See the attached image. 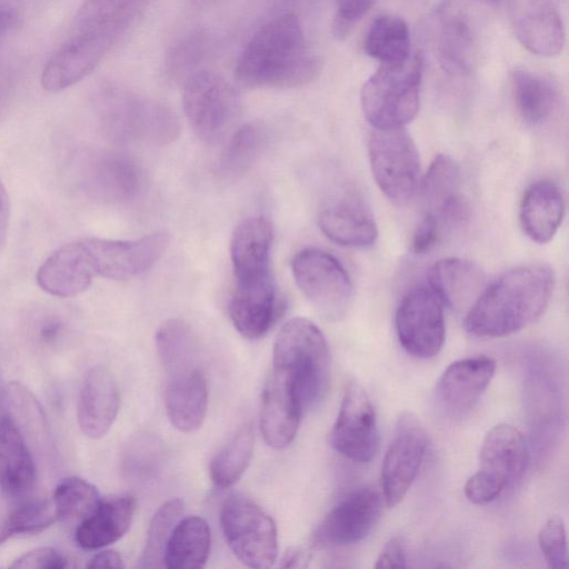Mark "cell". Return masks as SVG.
Instances as JSON below:
<instances>
[{
    "label": "cell",
    "mask_w": 569,
    "mask_h": 569,
    "mask_svg": "<svg viewBox=\"0 0 569 569\" xmlns=\"http://www.w3.org/2000/svg\"><path fill=\"white\" fill-rule=\"evenodd\" d=\"M162 455V446L157 438L139 435L124 449L123 470L134 479H150L158 471Z\"/></svg>",
    "instance_id": "obj_43"
},
{
    "label": "cell",
    "mask_w": 569,
    "mask_h": 569,
    "mask_svg": "<svg viewBox=\"0 0 569 569\" xmlns=\"http://www.w3.org/2000/svg\"><path fill=\"white\" fill-rule=\"evenodd\" d=\"M64 325L60 317L54 315L42 316L37 325V336L43 343L56 342L63 331Z\"/></svg>",
    "instance_id": "obj_50"
},
{
    "label": "cell",
    "mask_w": 569,
    "mask_h": 569,
    "mask_svg": "<svg viewBox=\"0 0 569 569\" xmlns=\"http://www.w3.org/2000/svg\"><path fill=\"white\" fill-rule=\"evenodd\" d=\"M427 442V431L419 417L409 411L401 413L381 466L387 507L397 506L406 497L422 465Z\"/></svg>",
    "instance_id": "obj_11"
},
{
    "label": "cell",
    "mask_w": 569,
    "mask_h": 569,
    "mask_svg": "<svg viewBox=\"0 0 569 569\" xmlns=\"http://www.w3.org/2000/svg\"><path fill=\"white\" fill-rule=\"evenodd\" d=\"M443 230L430 216L423 214L417 224L412 237V250L415 253H423L430 250L442 237Z\"/></svg>",
    "instance_id": "obj_48"
},
{
    "label": "cell",
    "mask_w": 569,
    "mask_h": 569,
    "mask_svg": "<svg viewBox=\"0 0 569 569\" xmlns=\"http://www.w3.org/2000/svg\"><path fill=\"white\" fill-rule=\"evenodd\" d=\"M182 104L194 132L208 142L222 139L240 113V97L236 88L211 71H198L187 79Z\"/></svg>",
    "instance_id": "obj_9"
},
{
    "label": "cell",
    "mask_w": 569,
    "mask_h": 569,
    "mask_svg": "<svg viewBox=\"0 0 569 569\" xmlns=\"http://www.w3.org/2000/svg\"><path fill=\"white\" fill-rule=\"evenodd\" d=\"M36 482L33 450L20 431L0 416V488L9 498L28 495Z\"/></svg>",
    "instance_id": "obj_30"
},
{
    "label": "cell",
    "mask_w": 569,
    "mask_h": 569,
    "mask_svg": "<svg viewBox=\"0 0 569 569\" xmlns=\"http://www.w3.org/2000/svg\"><path fill=\"white\" fill-rule=\"evenodd\" d=\"M495 371V360L486 356L453 361L437 381L435 391L439 405L448 413L467 412L485 393Z\"/></svg>",
    "instance_id": "obj_20"
},
{
    "label": "cell",
    "mask_w": 569,
    "mask_h": 569,
    "mask_svg": "<svg viewBox=\"0 0 569 569\" xmlns=\"http://www.w3.org/2000/svg\"><path fill=\"white\" fill-rule=\"evenodd\" d=\"M406 546L400 536H393L380 551L375 568H406Z\"/></svg>",
    "instance_id": "obj_49"
},
{
    "label": "cell",
    "mask_w": 569,
    "mask_h": 569,
    "mask_svg": "<svg viewBox=\"0 0 569 569\" xmlns=\"http://www.w3.org/2000/svg\"><path fill=\"white\" fill-rule=\"evenodd\" d=\"M223 536L237 558L250 568L271 567L278 556L273 519L254 501L232 496L220 512Z\"/></svg>",
    "instance_id": "obj_8"
},
{
    "label": "cell",
    "mask_w": 569,
    "mask_h": 569,
    "mask_svg": "<svg viewBox=\"0 0 569 569\" xmlns=\"http://www.w3.org/2000/svg\"><path fill=\"white\" fill-rule=\"evenodd\" d=\"M96 272L82 240L61 246L37 271V283L47 293L70 298L84 292Z\"/></svg>",
    "instance_id": "obj_23"
},
{
    "label": "cell",
    "mask_w": 569,
    "mask_h": 569,
    "mask_svg": "<svg viewBox=\"0 0 569 569\" xmlns=\"http://www.w3.org/2000/svg\"><path fill=\"white\" fill-rule=\"evenodd\" d=\"M254 448V433L250 422L242 425L230 441L210 462L213 483L226 488L234 485L248 468Z\"/></svg>",
    "instance_id": "obj_38"
},
{
    "label": "cell",
    "mask_w": 569,
    "mask_h": 569,
    "mask_svg": "<svg viewBox=\"0 0 569 569\" xmlns=\"http://www.w3.org/2000/svg\"><path fill=\"white\" fill-rule=\"evenodd\" d=\"M96 107L103 131L113 141L167 143L179 133L178 118L169 107L120 87L102 88Z\"/></svg>",
    "instance_id": "obj_4"
},
{
    "label": "cell",
    "mask_w": 569,
    "mask_h": 569,
    "mask_svg": "<svg viewBox=\"0 0 569 569\" xmlns=\"http://www.w3.org/2000/svg\"><path fill=\"white\" fill-rule=\"evenodd\" d=\"M382 493L361 487L340 500L321 520L313 541L323 547H342L363 540L382 512Z\"/></svg>",
    "instance_id": "obj_15"
},
{
    "label": "cell",
    "mask_w": 569,
    "mask_h": 569,
    "mask_svg": "<svg viewBox=\"0 0 569 569\" xmlns=\"http://www.w3.org/2000/svg\"><path fill=\"white\" fill-rule=\"evenodd\" d=\"M84 184L94 197L110 202H128L141 191L143 174L130 157L104 153L88 163Z\"/></svg>",
    "instance_id": "obj_24"
},
{
    "label": "cell",
    "mask_w": 569,
    "mask_h": 569,
    "mask_svg": "<svg viewBox=\"0 0 569 569\" xmlns=\"http://www.w3.org/2000/svg\"><path fill=\"white\" fill-rule=\"evenodd\" d=\"M421 198L425 214L432 217L443 231L467 219L460 169L452 158L447 154L435 157L422 179Z\"/></svg>",
    "instance_id": "obj_19"
},
{
    "label": "cell",
    "mask_w": 569,
    "mask_h": 569,
    "mask_svg": "<svg viewBox=\"0 0 569 569\" xmlns=\"http://www.w3.org/2000/svg\"><path fill=\"white\" fill-rule=\"evenodd\" d=\"M376 0H338V12L333 21V33L338 38L346 37L352 26L366 14Z\"/></svg>",
    "instance_id": "obj_47"
},
{
    "label": "cell",
    "mask_w": 569,
    "mask_h": 569,
    "mask_svg": "<svg viewBox=\"0 0 569 569\" xmlns=\"http://www.w3.org/2000/svg\"><path fill=\"white\" fill-rule=\"evenodd\" d=\"M97 276L128 280L148 271L167 250L170 238L154 232L134 240L82 239Z\"/></svg>",
    "instance_id": "obj_14"
},
{
    "label": "cell",
    "mask_w": 569,
    "mask_h": 569,
    "mask_svg": "<svg viewBox=\"0 0 569 569\" xmlns=\"http://www.w3.org/2000/svg\"><path fill=\"white\" fill-rule=\"evenodd\" d=\"M565 214L559 187L550 180L532 183L520 204L519 220L523 232L537 243H547L557 233Z\"/></svg>",
    "instance_id": "obj_28"
},
{
    "label": "cell",
    "mask_w": 569,
    "mask_h": 569,
    "mask_svg": "<svg viewBox=\"0 0 569 569\" xmlns=\"http://www.w3.org/2000/svg\"><path fill=\"white\" fill-rule=\"evenodd\" d=\"M272 365L284 372L298 391L303 410L317 405L330 381V353L321 330L310 320L293 318L280 329Z\"/></svg>",
    "instance_id": "obj_3"
},
{
    "label": "cell",
    "mask_w": 569,
    "mask_h": 569,
    "mask_svg": "<svg viewBox=\"0 0 569 569\" xmlns=\"http://www.w3.org/2000/svg\"><path fill=\"white\" fill-rule=\"evenodd\" d=\"M119 392L111 373L97 366L86 375L78 401V422L82 432L92 439L103 437L119 411Z\"/></svg>",
    "instance_id": "obj_25"
},
{
    "label": "cell",
    "mask_w": 569,
    "mask_h": 569,
    "mask_svg": "<svg viewBox=\"0 0 569 569\" xmlns=\"http://www.w3.org/2000/svg\"><path fill=\"white\" fill-rule=\"evenodd\" d=\"M329 441L337 452L355 462H369L378 451L376 412L368 393L357 381H350L345 390Z\"/></svg>",
    "instance_id": "obj_13"
},
{
    "label": "cell",
    "mask_w": 569,
    "mask_h": 569,
    "mask_svg": "<svg viewBox=\"0 0 569 569\" xmlns=\"http://www.w3.org/2000/svg\"><path fill=\"white\" fill-rule=\"evenodd\" d=\"M538 542L549 568L568 567V547L565 522L561 517H550L541 527Z\"/></svg>",
    "instance_id": "obj_44"
},
{
    "label": "cell",
    "mask_w": 569,
    "mask_h": 569,
    "mask_svg": "<svg viewBox=\"0 0 569 569\" xmlns=\"http://www.w3.org/2000/svg\"><path fill=\"white\" fill-rule=\"evenodd\" d=\"M443 306L423 286L402 297L396 312V330L402 348L412 357L428 359L441 350L446 338Z\"/></svg>",
    "instance_id": "obj_12"
},
{
    "label": "cell",
    "mask_w": 569,
    "mask_h": 569,
    "mask_svg": "<svg viewBox=\"0 0 569 569\" xmlns=\"http://www.w3.org/2000/svg\"><path fill=\"white\" fill-rule=\"evenodd\" d=\"M19 569H64L69 568L68 559L58 550L42 547L26 552L11 565Z\"/></svg>",
    "instance_id": "obj_46"
},
{
    "label": "cell",
    "mask_w": 569,
    "mask_h": 569,
    "mask_svg": "<svg viewBox=\"0 0 569 569\" xmlns=\"http://www.w3.org/2000/svg\"><path fill=\"white\" fill-rule=\"evenodd\" d=\"M297 286L327 319L343 317L352 298L351 279L332 254L315 248L299 251L291 262Z\"/></svg>",
    "instance_id": "obj_10"
},
{
    "label": "cell",
    "mask_w": 569,
    "mask_h": 569,
    "mask_svg": "<svg viewBox=\"0 0 569 569\" xmlns=\"http://www.w3.org/2000/svg\"><path fill=\"white\" fill-rule=\"evenodd\" d=\"M322 63L306 44L298 17L281 14L250 39L234 69L237 81L249 88H296L321 72Z\"/></svg>",
    "instance_id": "obj_1"
},
{
    "label": "cell",
    "mask_w": 569,
    "mask_h": 569,
    "mask_svg": "<svg viewBox=\"0 0 569 569\" xmlns=\"http://www.w3.org/2000/svg\"><path fill=\"white\" fill-rule=\"evenodd\" d=\"M57 519L52 501L32 499L22 502L0 525V545L17 535L40 532Z\"/></svg>",
    "instance_id": "obj_42"
},
{
    "label": "cell",
    "mask_w": 569,
    "mask_h": 569,
    "mask_svg": "<svg viewBox=\"0 0 569 569\" xmlns=\"http://www.w3.org/2000/svg\"><path fill=\"white\" fill-rule=\"evenodd\" d=\"M273 230L263 217L243 220L231 241V261L237 281L261 278L270 272Z\"/></svg>",
    "instance_id": "obj_27"
},
{
    "label": "cell",
    "mask_w": 569,
    "mask_h": 569,
    "mask_svg": "<svg viewBox=\"0 0 569 569\" xmlns=\"http://www.w3.org/2000/svg\"><path fill=\"white\" fill-rule=\"evenodd\" d=\"M97 488L79 477L63 478L53 492L57 518L63 521H83L100 503Z\"/></svg>",
    "instance_id": "obj_40"
},
{
    "label": "cell",
    "mask_w": 569,
    "mask_h": 569,
    "mask_svg": "<svg viewBox=\"0 0 569 569\" xmlns=\"http://www.w3.org/2000/svg\"><path fill=\"white\" fill-rule=\"evenodd\" d=\"M279 302L272 276L237 281L229 302L234 328L248 339L263 337L279 317Z\"/></svg>",
    "instance_id": "obj_22"
},
{
    "label": "cell",
    "mask_w": 569,
    "mask_h": 569,
    "mask_svg": "<svg viewBox=\"0 0 569 569\" xmlns=\"http://www.w3.org/2000/svg\"><path fill=\"white\" fill-rule=\"evenodd\" d=\"M0 416L24 437L32 450L41 453L51 446L44 411L34 395L20 382H9L0 391Z\"/></svg>",
    "instance_id": "obj_31"
},
{
    "label": "cell",
    "mask_w": 569,
    "mask_h": 569,
    "mask_svg": "<svg viewBox=\"0 0 569 569\" xmlns=\"http://www.w3.org/2000/svg\"><path fill=\"white\" fill-rule=\"evenodd\" d=\"M199 6H213L226 0H194Z\"/></svg>",
    "instance_id": "obj_54"
},
{
    "label": "cell",
    "mask_w": 569,
    "mask_h": 569,
    "mask_svg": "<svg viewBox=\"0 0 569 569\" xmlns=\"http://www.w3.org/2000/svg\"><path fill=\"white\" fill-rule=\"evenodd\" d=\"M163 373L164 406L171 425L186 433L198 430L208 408V385L201 363L182 366Z\"/></svg>",
    "instance_id": "obj_18"
},
{
    "label": "cell",
    "mask_w": 569,
    "mask_h": 569,
    "mask_svg": "<svg viewBox=\"0 0 569 569\" xmlns=\"http://www.w3.org/2000/svg\"><path fill=\"white\" fill-rule=\"evenodd\" d=\"M318 223L331 241L341 246L366 248L378 238L372 213L353 190L329 200L319 212Z\"/></svg>",
    "instance_id": "obj_21"
},
{
    "label": "cell",
    "mask_w": 569,
    "mask_h": 569,
    "mask_svg": "<svg viewBox=\"0 0 569 569\" xmlns=\"http://www.w3.org/2000/svg\"><path fill=\"white\" fill-rule=\"evenodd\" d=\"M527 462L522 433L509 423L492 427L481 443L479 469L465 485L467 499L476 505L496 500L522 476Z\"/></svg>",
    "instance_id": "obj_6"
},
{
    "label": "cell",
    "mask_w": 569,
    "mask_h": 569,
    "mask_svg": "<svg viewBox=\"0 0 569 569\" xmlns=\"http://www.w3.org/2000/svg\"><path fill=\"white\" fill-rule=\"evenodd\" d=\"M19 16L13 9H0V38L8 34L18 23Z\"/></svg>",
    "instance_id": "obj_53"
},
{
    "label": "cell",
    "mask_w": 569,
    "mask_h": 569,
    "mask_svg": "<svg viewBox=\"0 0 569 569\" xmlns=\"http://www.w3.org/2000/svg\"><path fill=\"white\" fill-rule=\"evenodd\" d=\"M429 288L450 308L472 306L486 288V276L478 264L460 258L437 261L428 272Z\"/></svg>",
    "instance_id": "obj_29"
},
{
    "label": "cell",
    "mask_w": 569,
    "mask_h": 569,
    "mask_svg": "<svg viewBox=\"0 0 569 569\" xmlns=\"http://www.w3.org/2000/svg\"><path fill=\"white\" fill-rule=\"evenodd\" d=\"M368 56L380 64H399L412 54L407 22L396 14H381L369 26L363 41Z\"/></svg>",
    "instance_id": "obj_37"
},
{
    "label": "cell",
    "mask_w": 569,
    "mask_h": 569,
    "mask_svg": "<svg viewBox=\"0 0 569 569\" xmlns=\"http://www.w3.org/2000/svg\"><path fill=\"white\" fill-rule=\"evenodd\" d=\"M303 407L293 381L272 368L264 385L260 428L266 442L274 449L288 447L299 428Z\"/></svg>",
    "instance_id": "obj_17"
},
{
    "label": "cell",
    "mask_w": 569,
    "mask_h": 569,
    "mask_svg": "<svg viewBox=\"0 0 569 569\" xmlns=\"http://www.w3.org/2000/svg\"><path fill=\"white\" fill-rule=\"evenodd\" d=\"M9 198L3 183L0 180V249L3 246L9 224Z\"/></svg>",
    "instance_id": "obj_52"
},
{
    "label": "cell",
    "mask_w": 569,
    "mask_h": 569,
    "mask_svg": "<svg viewBox=\"0 0 569 569\" xmlns=\"http://www.w3.org/2000/svg\"><path fill=\"white\" fill-rule=\"evenodd\" d=\"M136 507L131 496L101 500L76 530L77 543L88 550L100 549L119 540L129 529Z\"/></svg>",
    "instance_id": "obj_32"
},
{
    "label": "cell",
    "mask_w": 569,
    "mask_h": 569,
    "mask_svg": "<svg viewBox=\"0 0 569 569\" xmlns=\"http://www.w3.org/2000/svg\"><path fill=\"white\" fill-rule=\"evenodd\" d=\"M473 1H479V2H486V3H491V2H496V1H499V0H473Z\"/></svg>",
    "instance_id": "obj_55"
},
{
    "label": "cell",
    "mask_w": 569,
    "mask_h": 569,
    "mask_svg": "<svg viewBox=\"0 0 569 569\" xmlns=\"http://www.w3.org/2000/svg\"><path fill=\"white\" fill-rule=\"evenodd\" d=\"M552 289L553 273L546 266L511 269L482 290L468 309L463 327L477 337L515 333L540 318Z\"/></svg>",
    "instance_id": "obj_2"
},
{
    "label": "cell",
    "mask_w": 569,
    "mask_h": 569,
    "mask_svg": "<svg viewBox=\"0 0 569 569\" xmlns=\"http://www.w3.org/2000/svg\"><path fill=\"white\" fill-rule=\"evenodd\" d=\"M88 568H123L121 556L113 550H103L96 553L87 563Z\"/></svg>",
    "instance_id": "obj_51"
},
{
    "label": "cell",
    "mask_w": 569,
    "mask_h": 569,
    "mask_svg": "<svg viewBox=\"0 0 569 569\" xmlns=\"http://www.w3.org/2000/svg\"><path fill=\"white\" fill-rule=\"evenodd\" d=\"M183 501L171 499L163 503L153 515L146 546L139 560V568H163V558L171 533L182 518Z\"/></svg>",
    "instance_id": "obj_41"
},
{
    "label": "cell",
    "mask_w": 569,
    "mask_h": 569,
    "mask_svg": "<svg viewBox=\"0 0 569 569\" xmlns=\"http://www.w3.org/2000/svg\"><path fill=\"white\" fill-rule=\"evenodd\" d=\"M210 528L197 516L181 518L168 541L163 563L169 569L204 567L210 551Z\"/></svg>",
    "instance_id": "obj_35"
},
{
    "label": "cell",
    "mask_w": 569,
    "mask_h": 569,
    "mask_svg": "<svg viewBox=\"0 0 569 569\" xmlns=\"http://www.w3.org/2000/svg\"><path fill=\"white\" fill-rule=\"evenodd\" d=\"M423 58L415 51L399 64H380L365 82L360 102L372 128L405 127L417 114L420 103Z\"/></svg>",
    "instance_id": "obj_5"
},
{
    "label": "cell",
    "mask_w": 569,
    "mask_h": 569,
    "mask_svg": "<svg viewBox=\"0 0 569 569\" xmlns=\"http://www.w3.org/2000/svg\"><path fill=\"white\" fill-rule=\"evenodd\" d=\"M206 46L207 39L202 33L189 36L178 43L168 56V72L173 78L183 77L184 74H188L189 78L190 71L193 70L204 54Z\"/></svg>",
    "instance_id": "obj_45"
},
{
    "label": "cell",
    "mask_w": 569,
    "mask_h": 569,
    "mask_svg": "<svg viewBox=\"0 0 569 569\" xmlns=\"http://www.w3.org/2000/svg\"><path fill=\"white\" fill-rule=\"evenodd\" d=\"M368 153L373 179L381 192L396 204L408 202L419 183L420 159L405 127L372 128Z\"/></svg>",
    "instance_id": "obj_7"
},
{
    "label": "cell",
    "mask_w": 569,
    "mask_h": 569,
    "mask_svg": "<svg viewBox=\"0 0 569 569\" xmlns=\"http://www.w3.org/2000/svg\"><path fill=\"white\" fill-rule=\"evenodd\" d=\"M147 0H84L79 7L73 31L102 30L120 37L142 13Z\"/></svg>",
    "instance_id": "obj_36"
},
{
    "label": "cell",
    "mask_w": 569,
    "mask_h": 569,
    "mask_svg": "<svg viewBox=\"0 0 569 569\" xmlns=\"http://www.w3.org/2000/svg\"><path fill=\"white\" fill-rule=\"evenodd\" d=\"M511 92L519 117L529 126L547 122L559 101L558 89L549 79L526 69L512 72Z\"/></svg>",
    "instance_id": "obj_34"
},
{
    "label": "cell",
    "mask_w": 569,
    "mask_h": 569,
    "mask_svg": "<svg viewBox=\"0 0 569 569\" xmlns=\"http://www.w3.org/2000/svg\"><path fill=\"white\" fill-rule=\"evenodd\" d=\"M519 42L532 53L553 57L562 51L565 27L557 9L548 0H527L513 17Z\"/></svg>",
    "instance_id": "obj_26"
},
{
    "label": "cell",
    "mask_w": 569,
    "mask_h": 569,
    "mask_svg": "<svg viewBox=\"0 0 569 569\" xmlns=\"http://www.w3.org/2000/svg\"><path fill=\"white\" fill-rule=\"evenodd\" d=\"M119 37L109 31L76 32L46 63L41 86L47 91L64 90L90 74Z\"/></svg>",
    "instance_id": "obj_16"
},
{
    "label": "cell",
    "mask_w": 569,
    "mask_h": 569,
    "mask_svg": "<svg viewBox=\"0 0 569 569\" xmlns=\"http://www.w3.org/2000/svg\"><path fill=\"white\" fill-rule=\"evenodd\" d=\"M440 18V63L452 76H466L472 70L477 58L475 28L459 10L445 9Z\"/></svg>",
    "instance_id": "obj_33"
},
{
    "label": "cell",
    "mask_w": 569,
    "mask_h": 569,
    "mask_svg": "<svg viewBox=\"0 0 569 569\" xmlns=\"http://www.w3.org/2000/svg\"><path fill=\"white\" fill-rule=\"evenodd\" d=\"M266 141V130L259 123H247L237 129L221 153L220 172L234 177L247 171L260 156Z\"/></svg>",
    "instance_id": "obj_39"
}]
</instances>
